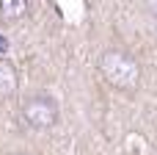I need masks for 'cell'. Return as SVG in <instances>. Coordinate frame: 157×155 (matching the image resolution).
<instances>
[{"instance_id": "6da1fadb", "label": "cell", "mask_w": 157, "mask_h": 155, "mask_svg": "<svg viewBox=\"0 0 157 155\" xmlns=\"http://www.w3.org/2000/svg\"><path fill=\"white\" fill-rule=\"evenodd\" d=\"M99 72L119 92H135L141 83V64L124 50H105L99 55Z\"/></svg>"}, {"instance_id": "7a4b0ae2", "label": "cell", "mask_w": 157, "mask_h": 155, "mask_svg": "<svg viewBox=\"0 0 157 155\" xmlns=\"http://www.w3.org/2000/svg\"><path fill=\"white\" fill-rule=\"evenodd\" d=\"M19 116L33 130H50L58 125V103L50 94H30L22 100Z\"/></svg>"}, {"instance_id": "3957f363", "label": "cell", "mask_w": 157, "mask_h": 155, "mask_svg": "<svg viewBox=\"0 0 157 155\" xmlns=\"http://www.w3.org/2000/svg\"><path fill=\"white\" fill-rule=\"evenodd\" d=\"M28 14V0H0V22L11 25Z\"/></svg>"}, {"instance_id": "277c9868", "label": "cell", "mask_w": 157, "mask_h": 155, "mask_svg": "<svg viewBox=\"0 0 157 155\" xmlns=\"http://www.w3.org/2000/svg\"><path fill=\"white\" fill-rule=\"evenodd\" d=\"M17 86H19V75H17V69L11 67V61L0 58V97H11V94H17Z\"/></svg>"}, {"instance_id": "5b68a950", "label": "cell", "mask_w": 157, "mask_h": 155, "mask_svg": "<svg viewBox=\"0 0 157 155\" xmlns=\"http://www.w3.org/2000/svg\"><path fill=\"white\" fill-rule=\"evenodd\" d=\"M146 11H149V14H155V17H157V0H146Z\"/></svg>"}, {"instance_id": "8992f818", "label": "cell", "mask_w": 157, "mask_h": 155, "mask_svg": "<svg viewBox=\"0 0 157 155\" xmlns=\"http://www.w3.org/2000/svg\"><path fill=\"white\" fill-rule=\"evenodd\" d=\"M155 31H157V28H155Z\"/></svg>"}]
</instances>
